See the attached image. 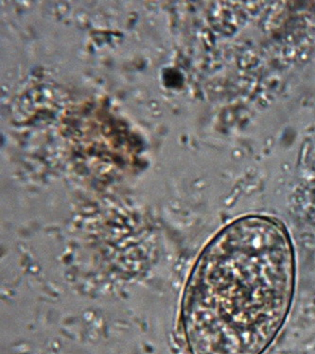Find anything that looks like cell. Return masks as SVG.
<instances>
[{
  "label": "cell",
  "mask_w": 315,
  "mask_h": 354,
  "mask_svg": "<svg viewBox=\"0 0 315 354\" xmlns=\"http://www.w3.org/2000/svg\"><path fill=\"white\" fill-rule=\"evenodd\" d=\"M296 257L287 229L248 216L215 235L195 263L183 301L190 354H263L290 313Z\"/></svg>",
  "instance_id": "cell-1"
}]
</instances>
